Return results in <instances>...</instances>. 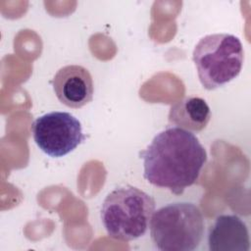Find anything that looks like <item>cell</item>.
Segmentation results:
<instances>
[{
    "mask_svg": "<svg viewBox=\"0 0 251 251\" xmlns=\"http://www.w3.org/2000/svg\"><path fill=\"white\" fill-rule=\"evenodd\" d=\"M139 156L144 178L176 195L196 182L207 161L206 150L198 138L179 127L159 132Z\"/></svg>",
    "mask_w": 251,
    "mask_h": 251,
    "instance_id": "1",
    "label": "cell"
},
{
    "mask_svg": "<svg viewBox=\"0 0 251 251\" xmlns=\"http://www.w3.org/2000/svg\"><path fill=\"white\" fill-rule=\"evenodd\" d=\"M155 212V201L131 185L111 191L105 198L100 218L107 234L117 240L131 241L143 236Z\"/></svg>",
    "mask_w": 251,
    "mask_h": 251,
    "instance_id": "2",
    "label": "cell"
},
{
    "mask_svg": "<svg viewBox=\"0 0 251 251\" xmlns=\"http://www.w3.org/2000/svg\"><path fill=\"white\" fill-rule=\"evenodd\" d=\"M200 209L189 202H176L159 208L150 222V235L162 251L195 250L204 235Z\"/></svg>",
    "mask_w": 251,
    "mask_h": 251,
    "instance_id": "3",
    "label": "cell"
},
{
    "mask_svg": "<svg viewBox=\"0 0 251 251\" xmlns=\"http://www.w3.org/2000/svg\"><path fill=\"white\" fill-rule=\"evenodd\" d=\"M192 59L202 86L214 90L235 78L242 69L244 51L235 35L214 33L195 45Z\"/></svg>",
    "mask_w": 251,
    "mask_h": 251,
    "instance_id": "4",
    "label": "cell"
},
{
    "mask_svg": "<svg viewBox=\"0 0 251 251\" xmlns=\"http://www.w3.org/2000/svg\"><path fill=\"white\" fill-rule=\"evenodd\" d=\"M31 132L36 145L51 157H63L85 139L80 122L68 112H50L35 119Z\"/></svg>",
    "mask_w": 251,
    "mask_h": 251,
    "instance_id": "5",
    "label": "cell"
},
{
    "mask_svg": "<svg viewBox=\"0 0 251 251\" xmlns=\"http://www.w3.org/2000/svg\"><path fill=\"white\" fill-rule=\"evenodd\" d=\"M58 100L70 108H81L93 98L92 76L87 69L78 65L61 68L52 79Z\"/></svg>",
    "mask_w": 251,
    "mask_h": 251,
    "instance_id": "6",
    "label": "cell"
},
{
    "mask_svg": "<svg viewBox=\"0 0 251 251\" xmlns=\"http://www.w3.org/2000/svg\"><path fill=\"white\" fill-rule=\"evenodd\" d=\"M211 251H248L249 232L246 224L235 215H221L209 229Z\"/></svg>",
    "mask_w": 251,
    "mask_h": 251,
    "instance_id": "7",
    "label": "cell"
},
{
    "mask_svg": "<svg viewBox=\"0 0 251 251\" xmlns=\"http://www.w3.org/2000/svg\"><path fill=\"white\" fill-rule=\"evenodd\" d=\"M210 120V107L203 98L196 96H188L176 101L169 112V122L188 131L203 130Z\"/></svg>",
    "mask_w": 251,
    "mask_h": 251,
    "instance_id": "8",
    "label": "cell"
}]
</instances>
